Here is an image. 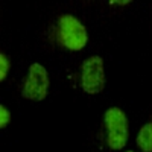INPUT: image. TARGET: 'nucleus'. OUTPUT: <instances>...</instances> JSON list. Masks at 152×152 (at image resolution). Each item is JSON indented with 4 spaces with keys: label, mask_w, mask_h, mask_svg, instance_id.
<instances>
[{
    "label": "nucleus",
    "mask_w": 152,
    "mask_h": 152,
    "mask_svg": "<svg viewBox=\"0 0 152 152\" xmlns=\"http://www.w3.org/2000/svg\"><path fill=\"white\" fill-rule=\"evenodd\" d=\"M49 85H50V81H49V73L46 67H43L38 62H34V64H31L26 78H24L21 94L23 97H26L29 100L41 102L47 96Z\"/></svg>",
    "instance_id": "20e7f679"
},
{
    "label": "nucleus",
    "mask_w": 152,
    "mask_h": 152,
    "mask_svg": "<svg viewBox=\"0 0 152 152\" xmlns=\"http://www.w3.org/2000/svg\"><path fill=\"white\" fill-rule=\"evenodd\" d=\"M9 67H11L9 58L2 52V53H0V81H5V79H6L8 72H9Z\"/></svg>",
    "instance_id": "423d86ee"
},
{
    "label": "nucleus",
    "mask_w": 152,
    "mask_h": 152,
    "mask_svg": "<svg viewBox=\"0 0 152 152\" xmlns=\"http://www.w3.org/2000/svg\"><path fill=\"white\" fill-rule=\"evenodd\" d=\"M104 123L107 128V143L113 151L125 148L129 137V123L123 110L113 107L104 114Z\"/></svg>",
    "instance_id": "f03ea898"
},
{
    "label": "nucleus",
    "mask_w": 152,
    "mask_h": 152,
    "mask_svg": "<svg viewBox=\"0 0 152 152\" xmlns=\"http://www.w3.org/2000/svg\"><path fill=\"white\" fill-rule=\"evenodd\" d=\"M56 38L61 46L67 47L69 50H73V52H78L87 46L88 34L85 26L75 15L66 14L58 18Z\"/></svg>",
    "instance_id": "f257e3e1"
},
{
    "label": "nucleus",
    "mask_w": 152,
    "mask_h": 152,
    "mask_svg": "<svg viewBox=\"0 0 152 152\" xmlns=\"http://www.w3.org/2000/svg\"><path fill=\"white\" fill-rule=\"evenodd\" d=\"M11 122V113L9 110H6L5 105H0V128L5 129L6 126L9 125Z\"/></svg>",
    "instance_id": "0eeeda50"
},
{
    "label": "nucleus",
    "mask_w": 152,
    "mask_h": 152,
    "mask_svg": "<svg viewBox=\"0 0 152 152\" xmlns=\"http://www.w3.org/2000/svg\"><path fill=\"white\" fill-rule=\"evenodd\" d=\"M128 152H132V151H128Z\"/></svg>",
    "instance_id": "6e6552de"
},
{
    "label": "nucleus",
    "mask_w": 152,
    "mask_h": 152,
    "mask_svg": "<svg viewBox=\"0 0 152 152\" xmlns=\"http://www.w3.org/2000/svg\"><path fill=\"white\" fill-rule=\"evenodd\" d=\"M105 64L99 55H91L82 62L81 87L88 94H97L105 88Z\"/></svg>",
    "instance_id": "7ed1b4c3"
},
{
    "label": "nucleus",
    "mask_w": 152,
    "mask_h": 152,
    "mask_svg": "<svg viewBox=\"0 0 152 152\" xmlns=\"http://www.w3.org/2000/svg\"><path fill=\"white\" fill-rule=\"evenodd\" d=\"M137 146L142 152H152V122L140 128L137 135Z\"/></svg>",
    "instance_id": "39448f33"
}]
</instances>
